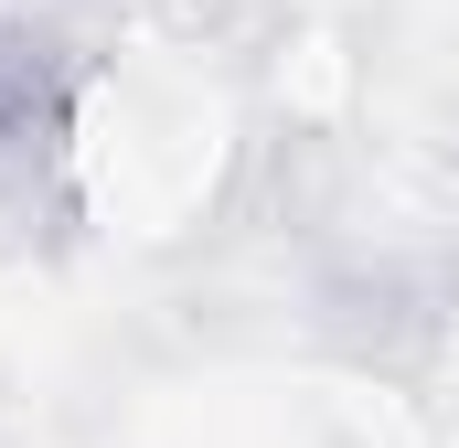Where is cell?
<instances>
[{
	"mask_svg": "<svg viewBox=\"0 0 459 448\" xmlns=\"http://www.w3.org/2000/svg\"><path fill=\"white\" fill-rule=\"evenodd\" d=\"M321 341L342 352V363H374V374H395V363H417L428 341H438V310L395 278V267H352L321 289Z\"/></svg>",
	"mask_w": 459,
	"mask_h": 448,
	"instance_id": "obj_2",
	"label": "cell"
},
{
	"mask_svg": "<svg viewBox=\"0 0 459 448\" xmlns=\"http://www.w3.org/2000/svg\"><path fill=\"white\" fill-rule=\"evenodd\" d=\"M75 108H86V43L43 11H0V160L65 171Z\"/></svg>",
	"mask_w": 459,
	"mask_h": 448,
	"instance_id": "obj_1",
	"label": "cell"
}]
</instances>
